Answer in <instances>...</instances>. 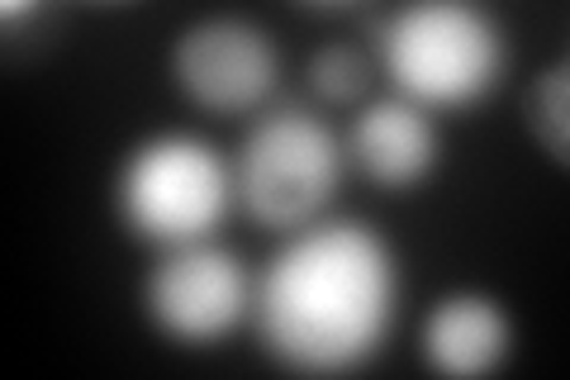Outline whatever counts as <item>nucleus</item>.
Returning <instances> with one entry per match:
<instances>
[{"mask_svg":"<svg viewBox=\"0 0 570 380\" xmlns=\"http://www.w3.org/2000/svg\"><path fill=\"white\" fill-rule=\"evenodd\" d=\"M395 304V247L362 220H314L295 228L262 271L253 323L281 367L343 376L381 352Z\"/></svg>","mask_w":570,"mask_h":380,"instance_id":"obj_1","label":"nucleus"},{"mask_svg":"<svg viewBox=\"0 0 570 380\" xmlns=\"http://www.w3.org/2000/svg\"><path fill=\"white\" fill-rule=\"evenodd\" d=\"M376 58L395 96L419 110H466L485 100L509 67L504 29L485 10L456 0H428L385 14L376 29Z\"/></svg>","mask_w":570,"mask_h":380,"instance_id":"obj_2","label":"nucleus"},{"mask_svg":"<svg viewBox=\"0 0 570 380\" xmlns=\"http://www.w3.org/2000/svg\"><path fill=\"white\" fill-rule=\"evenodd\" d=\"M234 201V167L195 134H153L124 157L115 181L119 224L142 243L181 247L214 238Z\"/></svg>","mask_w":570,"mask_h":380,"instance_id":"obj_3","label":"nucleus"},{"mask_svg":"<svg viewBox=\"0 0 570 380\" xmlns=\"http://www.w3.org/2000/svg\"><path fill=\"white\" fill-rule=\"evenodd\" d=\"M343 167L347 153L328 124L299 105H281L247 129L234 162V195L253 224L295 233L324 220L343 191Z\"/></svg>","mask_w":570,"mask_h":380,"instance_id":"obj_4","label":"nucleus"},{"mask_svg":"<svg viewBox=\"0 0 570 380\" xmlns=\"http://www.w3.org/2000/svg\"><path fill=\"white\" fill-rule=\"evenodd\" d=\"M257 285L238 262V252L219 247L214 238L163 247L142 281V310L153 329L181 342V348H214L253 314Z\"/></svg>","mask_w":570,"mask_h":380,"instance_id":"obj_5","label":"nucleus"},{"mask_svg":"<svg viewBox=\"0 0 570 380\" xmlns=\"http://www.w3.org/2000/svg\"><path fill=\"white\" fill-rule=\"evenodd\" d=\"M171 81L209 115H253L281 86V52L272 33L243 14H209L181 29L171 48Z\"/></svg>","mask_w":570,"mask_h":380,"instance_id":"obj_6","label":"nucleus"},{"mask_svg":"<svg viewBox=\"0 0 570 380\" xmlns=\"http://www.w3.org/2000/svg\"><path fill=\"white\" fill-rule=\"evenodd\" d=\"M347 157L356 162L371 186L381 191H414L428 181L442 162V134L428 110H419L404 96L371 100L362 115L352 119L347 134Z\"/></svg>","mask_w":570,"mask_h":380,"instance_id":"obj_7","label":"nucleus"},{"mask_svg":"<svg viewBox=\"0 0 570 380\" xmlns=\"http://www.w3.org/2000/svg\"><path fill=\"white\" fill-rule=\"evenodd\" d=\"M419 348L438 376H456V380L490 376L504 367V357L513 348V323L499 300L475 295V291H456L428 310Z\"/></svg>","mask_w":570,"mask_h":380,"instance_id":"obj_8","label":"nucleus"},{"mask_svg":"<svg viewBox=\"0 0 570 380\" xmlns=\"http://www.w3.org/2000/svg\"><path fill=\"white\" fill-rule=\"evenodd\" d=\"M528 129L538 138V148L566 167V153H570V62L557 58L551 67L538 71V81L528 86Z\"/></svg>","mask_w":570,"mask_h":380,"instance_id":"obj_9","label":"nucleus"},{"mask_svg":"<svg viewBox=\"0 0 570 380\" xmlns=\"http://www.w3.org/2000/svg\"><path fill=\"white\" fill-rule=\"evenodd\" d=\"M371 86V58L352 43H328L309 58V90L328 105H356Z\"/></svg>","mask_w":570,"mask_h":380,"instance_id":"obj_10","label":"nucleus"}]
</instances>
